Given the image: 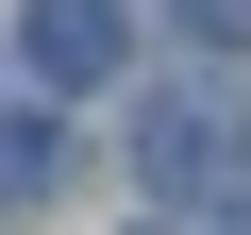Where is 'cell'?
Wrapping results in <instances>:
<instances>
[{
	"label": "cell",
	"mask_w": 251,
	"mask_h": 235,
	"mask_svg": "<svg viewBox=\"0 0 251 235\" xmlns=\"http://www.w3.org/2000/svg\"><path fill=\"white\" fill-rule=\"evenodd\" d=\"M134 168H151V202H234L251 185V101L234 84H168L134 118Z\"/></svg>",
	"instance_id": "6da1fadb"
},
{
	"label": "cell",
	"mask_w": 251,
	"mask_h": 235,
	"mask_svg": "<svg viewBox=\"0 0 251 235\" xmlns=\"http://www.w3.org/2000/svg\"><path fill=\"white\" fill-rule=\"evenodd\" d=\"M17 51H34V84H117V51H134V0H34L17 17Z\"/></svg>",
	"instance_id": "7a4b0ae2"
},
{
	"label": "cell",
	"mask_w": 251,
	"mask_h": 235,
	"mask_svg": "<svg viewBox=\"0 0 251 235\" xmlns=\"http://www.w3.org/2000/svg\"><path fill=\"white\" fill-rule=\"evenodd\" d=\"M67 185V118H0V218H34Z\"/></svg>",
	"instance_id": "3957f363"
},
{
	"label": "cell",
	"mask_w": 251,
	"mask_h": 235,
	"mask_svg": "<svg viewBox=\"0 0 251 235\" xmlns=\"http://www.w3.org/2000/svg\"><path fill=\"white\" fill-rule=\"evenodd\" d=\"M168 17H201V34H251V0H168Z\"/></svg>",
	"instance_id": "277c9868"
}]
</instances>
